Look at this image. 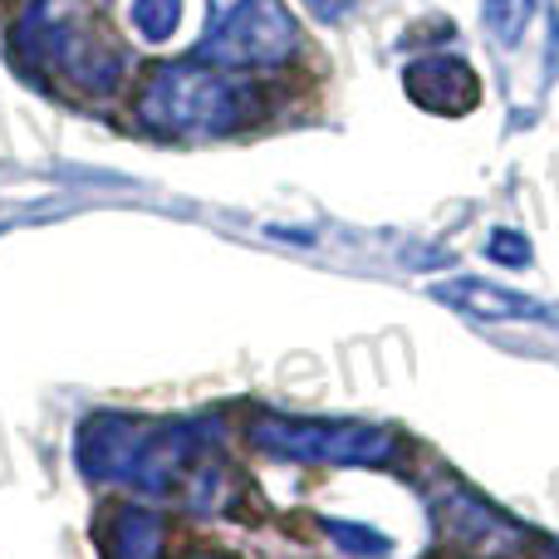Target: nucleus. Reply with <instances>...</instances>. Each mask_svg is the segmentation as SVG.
Returning <instances> with one entry per match:
<instances>
[{"label":"nucleus","mask_w":559,"mask_h":559,"mask_svg":"<svg viewBox=\"0 0 559 559\" xmlns=\"http://www.w3.org/2000/svg\"><path fill=\"white\" fill-rule=\"evenodd\" d=\"M251 98L222 64H163L143 88V123L157 133H231L246 123Z\"/></svg>","instance_id":"f257e3e1"},{"label":"nucleus","mask_w":559,"mask_h":559,"mask_svg":"<svg viewBox=\"0 0 559 559\" xmlns=\"http://www.w3.org/2000/svg\"><path fill=\"white\" fill-rule=\"evenodd\" d=\"M255 442H271L289 456H354V462H378L383 456V437L368 427H289L265 423L255 427Z\"/></svg>","instance_id":"7ed1b4c3"},{"label":"nucleus","mask_w":559,"mask_h":559,"mask_svg":"<svg viewBox=\"0 0 559 559\" xmlns=\"http://www.w3.org/2000/svg\"><path fill=\"white\" fill-rule=\"evenodd\" d=\"M531 5V0H491V29H501V39H515L521 35V10Z\"/></svg>","instance_id":"423d86ee"},{"label":"nucleus","mask_w":559,"mask_h":559,"mask_svg":"<svg viewBox=\"0 0 559 559\" xmlns=\"http://www.w3.org/2000/svg\"><path fill=\"white\" fill-rule=\"evenodd\" d=\"M187 15V0H133V25L147 45H163L177 35V20Z\"/></svg>","instance_id":"39448f33"},{"label":"nucleus","mask_w":559,"mask_h":559,"mask_svg":"<svg viewBox=\"0 0 559 559\" xmlns=\"http://www.w3.org/2000/svg\"><path fill=\"white\" fill-rule=\"evenodd\" d=\"M295 45V25L280 0H216V25L206 35L212 64H275Z\"/></svg>","instance_id":"f03ea898"},{"label":"nucleus","mask_w":559,"mask_h":559,"mask_svg":"<svg viewBox=\"0 0 559 559\" xmlns=\"http://www.w3.org/2000/svg\"><path fill=\"white\" fill-rule=\"evenodd\" d=\"M309 10H314V15H324V20H338L348 10V0H305Z\"/></svg>","instance_id":"6e6552de"},{"label":"nucleus","mask_w":559,"mask_h":559,"mask_svg":"<svg viewBox=\"0 0 559 559\" xmlns=\"http://www.w3.org/2000/svg\"><path fill=\"white\" fill-rule=\"evenodd\" d=\"M452 299L466 309H476V314L486 319H511V314H535L531 299H515L511 289H486V285H472V280H462V285H452Z\"/></svg>","instance_id":"20e7f679"},{"label":"nucleus","mask_w":559,"mask_h":559,"mask_svg":"<svg viewBox=\"0 0 559 559\" xmlns=\"http://www.w3.org/2000/svg\"><path fill=\"white\" fill-rule=\"evenodd\" d=\"M491 251H506V255H501L506 265H525V241H515V236H496Z\"/></svg>","instance_id":"0eeeda50"}]
</instances>
